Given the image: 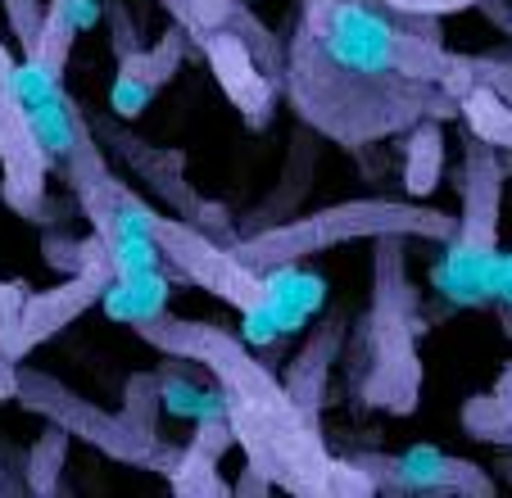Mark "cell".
I'll use <instances>...</instances> for the list:
<instances>
[{
	"mask_svg": "<svg viewBox=\"0 0 512 498\" xmlns=\"http://www.w3.org/2000/svg\"><path fill=\"white\" fill-rule=\"evenodd\" d=\"M23 295H28V290H23L19 281H0V331H5V322H10V317L19 313Z\"/></svg>",
	"mask_w": 512,
	"mask_h": 498,
	"instance_id": "obj_27",
	"label": "cell"
},
{
	"mask_svg": "<svg viewBox=\"0 0 512 498\" xmlns=\"http://www.w3.org/2000/svg\"><path fill=\"white\" fill-rule=\"evenodd\" d=\"M472 440H481V444H499V449H512V417H503V422L481 426V431H476Z\"/></svg>",
	"mask_w": 512,
	"mask_h": 498,
	"instance_id": "obj_28",
	"label": "cell"
},
{
	"mask_svg": "<svg viewBox=\"0 0 512 498\" xmlns=\"http://www.w3.org/2000/svg\"><path fill=\"white\" fill-rule=\"evenodd\" d=\"M503 417H512V367H503V376L494 381L490 394H476V399L463 408V431L476 435L481 426L503 422Z\"/></svg>",
	"mask_w": 512,
	"mask_h": 498,
	"instance_id": "obj_22",
	"label": "cell"
},
{
	"mask_svg": "<svg viewBox=\"0 0 512 498\" xmlns=\"http://www.w3.org/2000/svg\"><path fill=\"white\" fill-rule=\"evenodd\" d=\"M132 331L155 354L186 358L213 376L218 399H223V417L236 444L245 449V462L272 489L304 498L372 494L377 489L363 462L331 458L327 440H322V422L295 403V394L272 376V367L259 363L254 349L236 340L232 331H223L218 322H200V317H173L168 308Z\"/></svg>",
	"mask_w": 512,
	"mask_h": 498,
	"instance_id": "obj_2",
	"label": "cell"
},
{
	"mask_svg": "<svg viewBox=\"0 0 512 498\" xmlns=\"http://www.w3.org/2000/svg\"><path fill=\"white\" fill-rule=\"evenodd\" d=\"M508 154L467 136L463 141V209L454 213V231L445 240V259L435 263V290L458 308L494 304L499 281V213L508 186Z\"/></svg>",
	"mask_w": 512,
	"mask_h": 498,
	"instance_id": "obj_5",
	"label": "cell"
},
{
	"mask_svg": "<svg viewBox=\"0 0 512 498\" xmlns=\"http://www.w3.org/2000/svg\"><path fill=\"white\" fill-rule=\"evenodd\" d=\"M186 50H191V37L173 23L155 46H136V50H127V55H118V73H114V87H109V109H114L118 118L145 114V105L159 96V87L182 68Z\"/></svg>",
	"mask_w": 512,
	"mask_h": 498,
	"instance_id": "obj_12",
	"label": "cell"
},
{
	"mask_svg": "<svg viewBox=\"0 0 512 498\" xmlns=\"http://www.w3.org/2000/svg\"><path fill=\"white\" fill-rule=\"evenodd\" d=\"M200 55H204V64H209L213 82H218L223 96L232 100L236 114H241L250 127L268 123L277 87H272L268 68L259 64V55L250 50V41L236 37V32H213V37L200 41Z\"/></svg>",
	"mask_w": 512,
	"mask_h": 498,
	"instance_id": "obj_10",
	"label": "cell"
},
{
	"mask_svg": "<svg viewBox=\"0 0 512 498\" xmlns=\"http://www.w3.org/2000/svg\"><path fill=\"white\" fill-rule=\"evenodd\" d=\"M5 10V23L14 32V46H19V59H32L37 55V41H41V0H0Z\"/></svg>",
	"mask_w": 512,
	"mask_h": 498,
	"instance_id": "obj_23",
	"label": "cell"
},
{
	"mask_svg": "<svg viewBox=\"0 0 512 498\" xmlns=\"http://www.w3.org/2000/svg\"><path fill=\"white\" fill-rule=\"evenodd\" d=\"M109 28H114L109 37H114V50H118V55H127V50L141 46V41L132 37L136 28H132V19H127V5H123V0H109Z\"/></svg>",
	"mask_w": 512,
	"mask_h": 498,
	"instance_id": "obj_26",
	"label": "cell"
},
{
	"mask_svg": "<svg viewBox=\"0 0 512 498\" xmlns=\"http://www.w3.org/2000/svg\"><path fill=\"white\" fill-rule=\"evenodd\" d=\"M508 28H512V14H508Z\"/></svg>",
	"mask_w": 512,
	"mask_h": 498,
	"instance_id": "obj_31",
	"label": "cell"
},
{
	"mask_svg": "<svg viewBox=\"0 0 512 498\" xmlns=\"http://www.w3.org/2000/svg\"><path fill=\"white\" fill-rule=\"evenodd\" d=\"M218 462L213 453H204L200 444H186V453H177V462L168 471H173V494H227V480L218 476Z\"/></svg>",
	"mask_w": 512,
	"mask_h": 498,
	"instance_id": "obj_20",
	"label": "cell"
},
{
	"mask_svg": "<svg viewBox=\"0 0 512 498\" xmlns=\"http://www.w3.org/2000/svg\"><path fill=\"white\" fill-rule=\"evenodd\" d=\"M494 304H512V254H499V281H494Z\"/></svg>",
	"mask_w": 512,
	"mask_h": 498,
	"instance_id": "obj_29",
	"label": "cell"
},
{
	"mask_svg": "<svg viewBox=\"0 0 512 498\" xmlns=\"http://www.w3.org/2000/svg\"><path fill=\"white\" fill-rule=\"evenodd\" d=\"M426 322L417 308V286L408 277L404 236L372 240V295L354 331H345V358L354 399L363 408L404 417L422 399V340Z\"/></svg>",
	"mask_w": 512,
	"mask_h": 498,
	"instance_id": "obj_3",
	"label": "cell"
},
{
	"mask_svg": "<svg viewBox=\"0 0 512 498\" xmlns=\"http://www.w3.org/2000/svg\"><path fill=\"white\" fill-rule=\"evenodd\" d=\"M499 317H503V331L512 336V304H503V308H499Z\"/></svg>",
	"mask_w": 512,
	"mask_h": 498,
	"instance_id": "obj_30",
	"label": "cell"
},
{
	"mask_svg": "<svg viewBox=\"0 0 512 498\" xmlns=\"http://www.w3.org/2000/svg\"><path fill=\"white\" fill-rule=\"evenodd\" d=\"M458 118L467 123V136L512 154V105L499 96V91L481 87V82L467 87L463 96H458Z\"/></svg>",
	"mask_w": 512,
	"mask_h": 498,
	"instance_id": "obj_19",
	"label": "cell"
},
{
	"mask_svg": "<svg viewBox=\"0 0 512 498\" xmlns=\"http://www.w3.org/2000/svg\"><path fill=\"white\" fill-rule=\"evenodd\" d=\"M114 281L109 272V259H105V245L100 236L91 231L87 236V259H82L78 272H64V281L41 295H23L19 313L5 322L0 331V354L10 358V363H23L37 345H46L50 336H59L68 322H78L87 308L100 304V290Z\"/></svg>",
	"mask_w": 512,
	"mask_h": 498,
	"instance_id": "obj_8",
	"label": "cell"
},
{
	"mask_svg": "<svg viewBox=\"0 0 512 498\" xmlns=\"http://www.w3.org/2000/svg\"><path fill=\"white\" fill-rule=\"evenodd\" d=\"M363 467H381L390 471L386 489H408V494H494V480L485 476L476 462L440 453L431 444L399 453V458H358Z\"/></svg>",
	"mask_w": 512,
	"mask_h": 498,
	"instance_id": "obj_13",
	"label": "cell"
},
{
	"mask_svg": "<svg viewBox=\"0 0 512 498\" xmlns=\"http://www.w3.org/2000/svg\"><path fill=\"white\" fill-rule=\"evenodd\" d=\"M345 317H322L318 331L300 345V354L290 358V372L281 376L295 403H300L309 417H322V403H327V385H331V367H336L340 349H345Z\"/></svg>",
	"mask_w": 512,
	"mask_h": 498,
	"instance_id": "obj_15",
	"label": "cell"
},
{
	"mask_svg": "<svg viewBox=\"0 0 512 498\" xmlns=\"http://www.w3.org/2000/svg\"><path fill=\"white\" fill-rule=\"evenodd\" d=\"M472 73H476V82H481V87L499 91V96H503V100H508V105H512V64H508V59L472 55Z\"/></svg>",
	"mask_w": 512,
	"mask_h": 498,
	"instance_id": "obj_25",
	"label": "cell"
},
{
	"mask_svg": "<svg viewBox=\"0 0 512 498\" xmlns=\"http://www.w3.org/2000/svg\"><path fill=\"white\" fill-rule=\"evenodd\" d=\"M50 168L55 163L14 87V55L0 46V200L19 218H41L50 209Z\"/></svg>",
	"mask_w": 512,
	"mask_h": 498,
	"instance_id": "obj_9",
	"label": "cell"
},
{
	"mask_svg": "<svg viewBox=\"0 0 512 498\" xmlns=\"http://www.w3.org/2000/svg\"><path fill=\"white\" fill-rule=\"evenodd\" d=\"M440 168H445V132H440V118H422L404 132V191L413 200L435 191L440 182Z\"/></svg>",
	"mask_w": 512,
	"mask_h": 498,
	"instance_id": "obj_18",
	"label": "cell"
},
{
	"mask_svg": "<svg viewBox=\"0 0 512 498\" xmlns=\"http://www.w3.org/2000/svg\"><path fill=\"white\" fill-rule=\"evenodd\" d=\"M145 236L159 249V259H168L191 286L209 290L213 299H223L227 308L245 317V331L263 322V272H254L250 263H241L232 254V245L213 240L204 227L177 218V213L150 209L145 218Z\"/></svg>",
	"mask_w": 512,
	"mask_h": 498,
	"instance_id": "obj_7",
	"label": "cell"
},
{
	"mask_svg": "<svg viewBox=\"0 0 512 498\" xmlns=\"http://www.w3.org/2000/svg\"><path fill=\"white\" fill-rule=\"evenodd\" d=\"M0 363H5V354H0Z\"/></svg>",
	"mask_w": 512,
	"mask_h": 498,
	"instance_id": "obj_32",
	"label": "cell"
},
{
	"mask_svg": "<svg viewBox=\"0 0 512 498\" xmlns=\"http://www.w3.org/2000/svg\"><path fill=\"white\" fill-rule=\"evenodd\" d=\"M159 5H164L177 28L191 37V46H200L213 32H236V37L250 41V50L259 55V64L268 68V73H281V50H286V41L272 37L268 23H263L245 0H159Z\"/></svg>",
	"mask_w": 512,
	"mask_h": 498,
	"instance_id": "obj_11",
	"label": "cell"
},
{
	"mask_svg": "<svg viewBox=\"0 0 512 498\" xmlns=\"http://www.w3.org/2000/svg\"><path fill=\"white\" fill-rule=\"evenodd\" d=\"M454 231V213L431 209L417 200H340L327 209L300 213V218H281L268 227H254L232 240V254L250 263L254 272L281 268V263H304L313 254H327L336 245H354V240H381V236H404V240H431L445 245Z\"/></svg>",
	"mask_w": 512,
	"mask_h": 498,
	"instance_id": "obj_4",
	"label": "cell"
},
{
	"mask_svg": "<svg viewBox=\"0 0 512 498\" xmlns=\"http://www.w3.org/2000/svg\"><path fill=\"white\" fill-rule=\"evenodd\" d=\"M68 458V431L50 426L28 453V489L32 494H55L59 489V467Z\"/></svg>",
	"mask_w": 512,
	"mask_h": 498,
	"instance_id": "obj_21",
	"label": "cell"
},
{
	"mask_svg": "<svg viewBox=\"0 0 512 498\" xmlns=\"http://www.w3.org/2000/svg\"><path fill=\"white\" fill-rule=\"evenodd\" d=\"M87 5L91 0H46V10H41V41L32 64L50 68V73H64L68 55H73V41H78V32L91 19Z\"/></svg>",
	"mask_w": 512,
	"mask_h": 498,
	"instance_id": "obj_17",
	"label": "cell"
},
{
	"mask_svg": "<svg viewBox=\"0 0 512 498\" xmlns=\"http://www.w3.org/2000/svg\"><path fill=\"white\" fill-rule=\"evenodd\" d=\"M386 10L408 14V19H445V14L472 10V5H485V0H381Z\"/></svg>",
	"mask_w": 512,
	"mask_h": 498,
	"instance_id": "obj_24",
	"label": "cell"
},
{
	"mask_svg": "<svg viewBox=\"0 0 512 498\" xmlns=\"http://www.w3.org/2000/svg\"><path fill=\"white\" fill-rule=\"evenodd\" d=\"M114 150H123V159L132 163L136 173H141V182L150 186V191L164 195V200L177 209V218L195 222V227H204V231H209V227H227V218H223L227 209L209 204L204 195H195L191 186H186V177H182V154L150 150L145 141H136V136H127V132H114Z\"/></svg>",
	"mask_w": 512,
	"mask_h": 498,
	"instance_id": "obj_14",
	"label": "cell"
},
{
	"mask_svg": "<svg viewBox=\"0 0 512 498\" xmlns=\"http://www.w3.org/2000/svg\"><path fill=\"white\" fill-rule=\"evenodd\" d=\"M281 82L313 136L363 150L422 118H454L476 73L472 55L440 41L435 19H408L372 0H300Z\"/></svg>",
	"mask_w": 512,
	"mask_h": 498,
	"instance_id": "obj_1",
	"label": "cell"
},
{
	"mask_svg": "<svg viewBox=\"0 0 512 498\" xmlns=\"http://www.w3.org/2000/svg\"><path fill=\"white\" fill-rule=\"evenodd\" d=\"M14 403H23L28 412H37L41 422L68 431V440H82L91 449H100L114 462H132V467H150L159 458V435L150 422L132 417L127 408L109 412L100 403L73 394L68 385H59L46 372H28L19 363V385H14Z\"/></svg>",
	"mask_w": 512,
	"mask_h": 498,
	"instance_id": "obj_6",
	"label": "cell"
},
{
	"mask_svg": "<svg viewBox=\"0 0 512 498\" xmlns=\"http://www.w3.org/2000/svg\"><path fill=\"white\" fill-rule=\"evenodd\" d=\"M168 290L173 286H168V277L159 268L136 272V277H114L105 290H100V308L109 313V322L141 326L168 308Z\"/></svg>",
	"mask_w": 512,
	"mask_h": 498,
	"instance_id": "obj_16",
	"label": "cell"
}]
</instances>
